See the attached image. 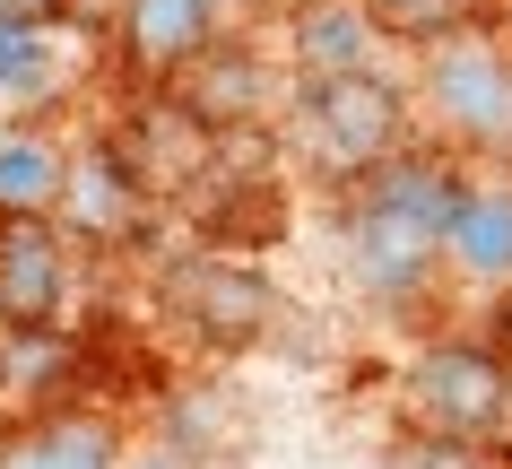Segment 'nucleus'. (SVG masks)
Returning <instances> with one entry per match:
<instances>
[{
	"mask_svg": "<svg viewBox=\"0 0 512 469\" xmlns=\"http://www.w3.org/2000/svg\"><path fill=\"white\" fill-rule=\"evenodd\" d=\"M174 313H183L191 339H209L217 357H243V348H261L278 322V287L252 261H226V252H209V261H183L174 270Z\"/></svg>",
	"mask_w": 512,
	"mask_h": 469,
	"instance_id": "nucleus-4",
	"label": "nucleus"
},
{
	"mask_svg": "<svg viewBox=\"0 0 512 469\" xmlns=\"http://www.w3.org/2000/svg\"><path fill=\"white\" fill-rule=\"evenodd\" d=\"M452 261H469V270L486 278H512V192H460L452 209Z\"/></svg>",
	"mask_w": 512,
	"mask_h": 469,
	"instance_id": "nucleus-12",
	"label": "nucleus"
},
{
	"mask_svg": "<svg viewBox=\"0 0 512 469\" xmlns=\"http://www.w3.org/2000/svg\"><path fill=\"white\" fill-rule=\"evenodd\" d=\"M44 70V35L35 27H0V79H35Z\"/></svg>",
	"mask_w": 512,
	"mask_h": 469,
	"instance_id": "nucleus-15",
	"label": "nucleus"
},
{
	"mask_svg": "<svg viewBox=\"0 0 512 469\" xmlns=\"http://www.w3.org/2000/svg\"><path fill=\"white\" fill-rule=\"evenodd\" d=\"M504 331H512V278H504Z\"/></svg>",
	"mask_w": 512,
	"mask_h": 469,
	"instance_id": "nucleus-17",
	"label": "nucleus"
},
{
	"mask_svg": "<svg viewBox=\"0 0 512 469\" xmlns=\"http://www.w3.org/2000/svg\"><path fill=\"white\" fill-rule=\"evenodd\" d=\"M365 18H374V35H391V44H460V35H478L486 0H365Z\"/></svg>",
	"mask_w": 512,
	"mask_h": 469,
	"instance_id": "nucleus-13",
	"label": "nucleus"
},
{
	"mask_svg": "<svg viewBox=\"0 0 512 469\" xmlns=\"http://www.w3.org/2000/svg\"><path fill=\"white\" fill-rule=\"evenodd\" d=\"M61 183H70V166H61L53 139H0V218H53L61 209Z\"/></svg>",
	"mask_w": 512,
	"mask_h": 469,
	"instance_id": "nucleus-10",
	"label": "nucleus"
},
{
	"mask_svg": "<svg viewBox=\"0 0 512 469\" xmlns=\"http://www.w3.org/2000/svg\"><path fill=\"white\" fill-rule=\"evenodd\" d=\"M174 105H191L209 131L261 122V113H270V61H261V53H226V44H209V53L183 70V96H174Z\"/></svg>",
	"mask_w": 512,
	"mask_h": 469,
	"instance_id": "nucleus-8",
	"label": "nucleus"
},
{
	"mask_svg": "<svg viewBox=\"0 0 512 469\" xmlns=\"http://www.w3.org/2000/svg\"><path fill=\"white\" fill-rule=\"evenodd\" d=\"M0 469H122V452H113V426L96 417H44L0 443Z\"/></svg>",
	"mask_w": 512,
	"mask_h": 469,
	"instance_id": "nucleus-9",
	"label": "nucleus"
},
{
	"mask_svg": "<svg viewBox=\"0 0 512 469\" xmlns=\"http://www.w3.org/2000/svg\"><path fill=\"white\" fill-rule=\"evenodd\" d=\"M0 383H9V357H0Z\"/></svg>",
	"mask_w": 512,
	"mask_h": 469,
	"instance_id": "nucleus-19",
	"label": "nucleus"
},
{
	"mask_svg": "<svg viewBox=\"0 0 512 469\" xmlns=\"http://www.w3.org/2000/svg\"><path fill=\"white\" fill-rule=\"evenodd\" d=\"M148 469H183V461H148Z\"/></svg>",
	"mask_w": 512,
	"mask_h": 469,
	"instance_id": "nucleus-18",
	"label": "nucleus"
},
{
	"mask_svg": "<svg viewBox=\"0 0 512 469\" xmlns=\"http://www.w3.org/2000/svg\"><path fill=\"white\" fill-rule=\"evenodd\" d=\"M61 287H70V252L53 218H0V322L9 331H53Z\"/></svg>",
	"mask_w": 512,
	"mask_h": 469,
	"instance_id": "nucleus-5",
	"label": "nucleus"
},
{
	"mask_svg": "<svg viewBox=\"0 0 512 469\" xmlns=\"http://www.w3.org/2000/svg\"><path fill=\"white\" fill-rule=\"evenodd\" d=\"M365 44H374V18H365V0H304L296 18V53H304V79H322V70H365Z\"/></svg>",
	"mask_w": 512,
	"mask_h": 469,
	"instance_id": "nucleus-11",
	"label": "nucleus"
},
{
	"mask_svg": "<svg viewBox=\"0 0 512 469\" xmlns=\"http://www.w3.org/2000/svg\"><path fill=\"white\" fill-rule=\"evenodd\" d=\"M434 105H443V122L469 139H512V61L495 53V44H478V35H460V44H443L426 70Z\"/></svg>",
	"mask_w": 512,
	"mask_h": 469,
	"instance_id": "nucleus-6",
	"label": "nucleus"
},
{
	"mask_svg": "<svg viewBox=\"0 0 512 469\" xmlns=\"http://www.w3.org/2000/svg\"><path fill=\"white\" fill-rule=\"evenodd\" d=\"M61 9H70V0H0V27H35V35H44Z\"/></svg>",
	"mask_w": 512,
	"mask_h": 469,
	"instance_id": "nucleus-16",
	"label": "nucleus"
},
{
	"mask_svg": "<svg viewBox=\"0 0 512 469\" xmlns=\"http://www.w3.org/2000/svg\"><path fill=\"white\" fill-rule=\"evenodd\" d=\"M408 417L417 435H460V443H495L512 417V365L469 348V339H443L408 365Z\"/></svg>",
	"mask_w": 512,
	"mask_h": 469,
	"instance_id": "nucleus-3",
	"label": "nucleus"
},
{
	"mask_svg": "<svg viewBox=\"0 0 512 469\" xmlns=\"http://www.w3.org/2000/svg\"><path fill=\"white\" fill-rule=\"evenodd\" d=\"M217 9L226 0H122V44L148 79H183L217 44Z\"/></svg>",
	"mask_w": 512,
	"mask_h": 469,
	"instance_id": "nucleus-7",
	"label": "nucleus"
},
{
	"mask_svg": "<svg viewBox=\"0 0 512 469\" xmlns=\"http://www.w3.org/2000/svg\"><path fill=\"white\" fill-rule=\"evenodd\" d=\"M391 469H495L486 443H460V435H408L391 452Z\"/></svg>",
	"mask_w": 512,
	"mask_h": 469,
	"instance_id": "nucleus-14",
	"label": "nucleus"
},
{
	"mask_svg": "<svg viewBox=\"0 0 512 469\" xmlns=\"http://www.w3.org/2000/svg\"><path fill=\"white\" fill-rule=\"evenodd\" d=\"M460 183L443 157H391L365 174V192L348 209V261L374 296H417L434 278V261L452 252V209Z\"/></svg>",
	"mask_w": 512,
	"mask_h": 469,
	"instance_id": "nucleus-1",
	"label": "nucleus"
},
{
	"mask_svg": "<svg viewBox=\"0 0 512 469\" xmlns=\"http://www.w3.org/2000/svg\"><path fill=\"white\" fill-rule=\"evenodd\" d=\"M296 139L313 148L322 174H374V166H391L400 96L374 70H322V79L296 87Z\"/></svg>",
	"mask_w": 512,
	"mask_h": 469,
	"instance_id": "nucleus-2",
	"label": "nucleus"
}]
</instances>
